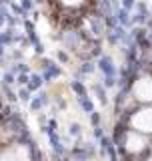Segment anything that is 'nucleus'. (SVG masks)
<instances>
[{
    "mask_svg": "<svg viewBox=\"0 0 152 161\" xmlns=\"http://www.w3.org/2000/svg\"><path fill=\"white\" fill-rule=\"evenodd\" d=\"M144 145H146V139L142 135L128 133V137H126V147H128V151H140V149H144Z\"/></svg>",
    "mask_w": 152,
    "mask_h": 161,
    "instance_id": "nucleus-4",
    "label": "nucleus"
},
{
    "mask_svg": "<svg viewBox=\"0 0 152 161\" xmlns=\"http://www.w3.org/2000/svg\"><path fill=\"white\" fill-rule=\"evenodd\" d=\"M132 127L142 133H150L152 131V109H142L132 117Z\"/></svg>",
    "mask_w": 152,
    "mask_h": 161,
    "instance_id": "nucleus-1",
    "label": "nucleus"
},
{
    "mask_svg": "<svg viewBox=\"0 0 152 161\" xmlns=\"http://www.w3.org/2000/svg\"><path fill=\"white\" fill-rule=\"evenodd\" d=\"M2 161H28V151L24 147H14L2 155Z\"/></svg>",
    "mask_w": 152,
    "mask_h": 161,
    "instance_id": "nucleus-3",
    "label": "nucleus"
},
{
    "mask_svg": "<svg viewBox=\"0 0 152 161\" xmlns=\"http://www.w3.org/2000/svg\"><path fill=\"white\" fill-rule=\"evenodd\" d=\"M134 95H136V99H140V101H152V80L148 77L136 80Z\"/></svg>",
    "mask_w": 152,
    "mask_h": 161,
    "instance_id": "nucleus-2",
    "label": "nucleus"
},
{
    "mask_svg": "<svg viewBox=\"0 0 152 161\" xmlns=\"http://www.w3.org/2000/svg\"><path fill=\"white\" fill-rule=\"evenodd\" d=\"M66 4H78V2H82V0H64Z\"/></svg>",
    "mask_w": 152,
    "mask_h": 161,
    "instance_id": "nucleus-5",
    "label": "nucleus"
}]
</instances>
